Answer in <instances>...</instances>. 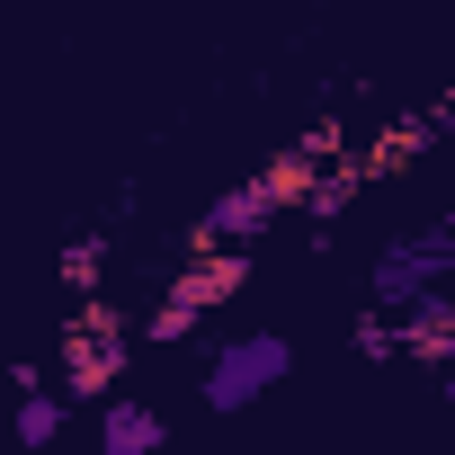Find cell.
Returning <instances> with one entry per match:
<instances>
[{"mask_svg": "<svg viewBox=\"0 0 455 455\" xmlns=\"http://www.w3.org/2000/svg\"><path fill=\"white\" fill-rule=\"evenodd\" d=\"M286 366H295V348H286L277 331H251V339H233V348H214V366H205V402H214V411H242V402H259Z\"/></svg>", "mask_w": 455, "mask_h": 455, "instance_id": "3", "label": "cell"}, {"mask_svg": "<svg viewBox=\"0 0 455 455\" xmlns=\"http://www.w3.org/2000/svg\"><path fill=\"white\" fill-rule=\"evenodd\" d=\"M242 286H251V242H205V251H188V259H179V277H170V295L152 304L143 339H152V348L196 339V322H205L214 304H233Z\"/></svg>", "mask_w": 455, "mask_h": 455, "instance_id": "1", "label": "cell"}, {"mask_svg": "<svg viewBox=\"0 0 455 455\" xmlns=\"http://www.w3.org/2000/svg\"><path fill=\"white\" fill-rule=\"evenodd\" d=\"M10 428H19V446H54V437H63V393H54V384H19Z\"/></svg>", "mask_w": 455, "mask_h": 455, "instance_id": "10", "label": "cell"}, {"mask_svg": "<svg viewBox=\"0 0 455 455\" xmlns=\"http://www.w3.org/2000/svg\"><path fill=\"white\" fill-rule=\"evenodd\" d=\"M277 214H286V205H277V196H268V179L251 170L242 188H223V196H214V205L188 223V242H179V251H205V242H259Z\"/></svg>", "mask_w": 455, "mask_h": 455, "instance_id": "6", "label": "cell"}, {"mask_svg": "<svg viewBox=\"0 0 455 455\" xmlns=\"http://www.w3.org/2000/svg\"><path fill=\"white\" fill-rule=\"evenodd\" d=\"M348 339H357V357H393V322H375V313H366Z\"/></svg>", "mask_w": 455, "mask_h": 455, "instance_id": "12", "label": "cell"}, {"mask_svg": "<svg viewBox=\"0 0 455 455\" xmlns=\"http://www.w3.org/2000/svg\"><path fill=\"white\" fill-rule=\"evenodd\" d=\"M125 357H134L125 313H116V304H99V295H81V304L63 313L54 393H63V402H99V393H116V384H125Z\"/></svg>", "mask_w": 455, "mask_h": 455, "instance_id": "2", "label": "cell"}, {"mask_svg": "<svg viewBox=\"0 0 455 455\" xmlns=\"http://www.w3.org/2000/svg\"><path fill=\"white\" fill-rule=\"evenodd\" d=\"M99 268H108V242H99V233L63 242V286H72V295H90V286H99Z\"/></svg>", "mask_w": 455, "mask_h": 455, "instance_id": "11", "label": "cell"}, {"mask_svg": "<svg viewBox=\"0 0 455 455\" xmlns=\"http://www.w3.org/2000/svg\"><path fill=\"white\" fill-rule=\"evenodd\" d=\"M446 259H455V223H428V233L393 242V251L375 259V304H384V313H393V304H411L419 286H437V277H446Z\"/></svg>", "mask_w": 455, "mask_h": 455, "instance_id": "5", "label": "cell"}, {"mask_svg": "<svg viewBox=\"0 0 455 455\" xmlns=\"http://www.w3.org/2000/svg\"><path fill=\"white\" fill-rule=\"evenodd\" d=\"M161 437H170V419H161L152 402H134L125 384L99 393V455H152Z\"/></svg>", "mask_w": 455, "mask_h": 455, "instance_id": "8", "label": "cell"}, {"mask_svg": "<svg viewBox=\"0 0 455 455\" xmlns=\"http://www.w3.org/2000/svg\"><path fill=\"white\" fill-rule=\"evenodd\" d=\"M357 196H366V170L339 152V161H322V170H313V188H304V214H313V223H339Z\"/></svg>", "mask_w": 455, "mask_h": 455, "instance_id": "9", "label": "cell"}, {"mask_svg": "<svg viewBox=\"0 0 455 455\" xmlns=\"http://www.w3.org/2000/svg\"><path fill=\"white\" fill-rule=\"evenodd\" d=\"M393 313H402L393 322V357H419V366H446L455 357V304H446V286H419Z\"/></svg>", "mask_w": 455, "mask_h": 455, "instance_id": "7", "label": "cell"}, {"mask_svg": "<svg viewBox=\"0 0 455 455\" xmlns=\"http://www.w3.org/2000/svg\"><path fill=\"white\" fill-rule=\"evenodd\" d=\"M446 125H455V99H428V108H411V116H393L384 134H366V143H357L348 161L366 170V188H375V179H402V170H411V161H419V152H428V143H437Z\"/></svg>", "mask_w": 455, "mask_h": 455, "instance_id": "4", "label": "cell"}]
</instances>
